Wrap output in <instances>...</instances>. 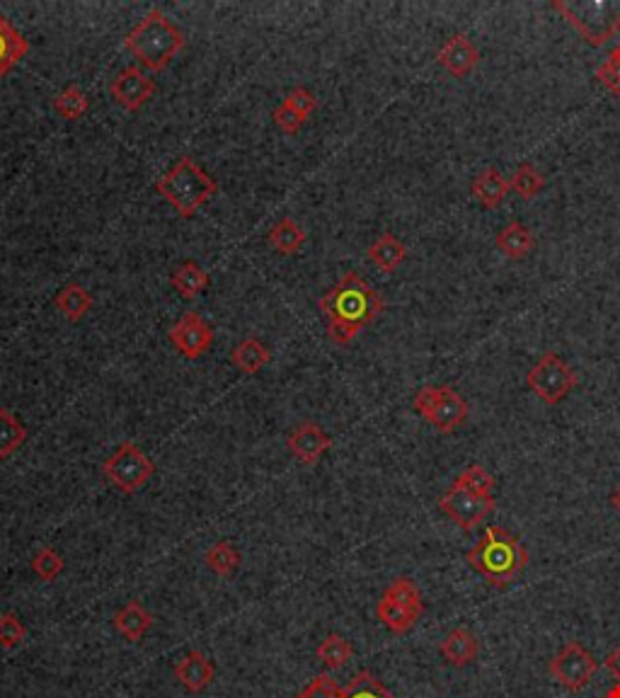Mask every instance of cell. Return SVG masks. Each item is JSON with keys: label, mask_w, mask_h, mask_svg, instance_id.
I'll use <instances>...</instances> for the list:
<instances>
[{"label": "cell", "mask_w": 620, "mask_h": 698, "mask_svg": "<svg viewBox=\"0 0 620 698\" xmlns=\"http://www.w3.org/2000/svg\"><path fill=\"white\" fill-rule=\"evenodd\" d=\"M27 628L15 614H0V648L13 650L25 640Z\"/></svg>", "instance_id": "36"}, {"label": "cell", "mask_w": 620, "mask_h": 698, "mask_svg": "<svg viewBox=\"0 0 620 698\" xmlns=\"http://www.w3.org/2000/svg\"><path fill=\"white\" fill-rule=\"evenodd\" d=\"M32 570L39 580L54 582L63 572V558L51 546H42L32 558Z\"/></svg>", "instance_id": "35"}, {"label": "cell", "mask_w": 620, "mask_h": 698, "mask_svg": "<svg viewBox=\"0 0 620 698\" xmlns=\"http://www.w3.org/2000/svg\"><path fill=\"white\" fill-rule=\"evenodd\" d=\"M30 51V42L17 32V27L0 13V80L8 76Z\"/></svg>", "instance_id": "19"}, {"label": "cell", "mask_w": 620, "mask_h": 698, "mask_svg": "<svg viewBox=\"0 0 620 698\" xmlns=\"http://www.w3.org/2000/svg\"><path fill=\"white\" fill-rule=\"evenodd\" d=\"M155 190L177 214L189 219L216 197L218 182L206 173L202 165H197V160L182 156L155 182Z\"/></svg>", "instance_id": "4"}, {"label": "cell", "mask_w": 620, "mask_h": 698, "mask_svg": "<svg viewBox=\"0 0 620 698\" xmlns=\"http://www.w3.org/2000/svg\"><path fill=\"white\" fill-rule=\"evenodd\" d=\"M124 49L148 71H163L185 49V34L163 10L153 8L126 34Z\"/></svg>", "instance_id": "3"}, {"label": "cell", "mask_w": 620, "mask_h": 698, "mask_svg": "<svg viewBox=\"0 0 620 698\" xmlns=\"http://www.w3.org/2000/svg\"><path fill=\"white\" fill-rule=\"evenodd\" d=\"M509 187L519 194L524 202H531V199H536L538 194L543 192L545 187V177L538 168H533L531 163H521L519 168L514 170L512 180H509Z\"/></svg>", "instance_id": "31"}, {"label": "cell", "mask_w": 620, "mask_h": 698, "mask_svg": "<svg viewBox=\"0 0 620 698\" xmlns=\"http://www.w3.org/2000/svg\"><path fill=\"white\" fill-rule=\"evenodd\" d=\"M436 64L453 78H465L480 64V49L468 34H453L436 54Z\"/></svg>", "instance_id": "14"}, {"label": "cell", "mask_w": 620, "mask_h": 698, "mask_svg": "<svg viewBox=\"0 0 620 698\" xmlns=\"http://www.w3.org/2000/svg\"><path fill=\"white\" fill-rule=\"evenodd\" d=\"M383 599H390V602L405 606V609L415 611L417 616L424 614L422 594H419L417 585L410 580V577H395V580L388 585L386 592H383Z\"/></svg>", "instance_id": "32"}, {"label": "cell", "mask_w": 620, "mask_h": 698, "mask_svg": "<svg viewBox=\"0 0 620 698\" xmlns=\"http://www.w3.org/2000/svg\"><path fill=\"white\" fill-rule=\"evenodd\" d=\"M608 502H611L613 512H616V514H620V485H618V488H616V490H613V492H611V500H608Z\"/></svg>", "instance_id": "42"}, {"label": "cell", "mask_w": 620, "mask_h": 698, "mask_svg": "<svg viewBox=\"0 0 620 698\" xmlns=\"http://www.w3.org/2000/svg\"><path fill=\"white\" fill-rule=\"evenodd\" d=\"M286 446L298 461L306 463V466H315L332 449V437L315 422H301L289 432Z\"/></svg>", "instance_id": "13"}, {"label": "cell", "mask_w": 620, "mask_h": 698, "mask_svg": "<svg viewBox=\"0 0 620 698\" xmlns=\"http://www.w3.org/2000/svg\"><path fill=\"white\" fill-rule=\"evenodd\" d=\"M412 408L441 434L456 432V429L468 420L470 413L468 400H465L456 388L449 386L419 388L417 396L412 398Z\"/></svg>", "instance_id": "6"}, {"label": "cell", "mask_w": 620, "mask_h": 698, "mask_svg": "<svg viewBox=\"0 0 620 698\" xmlns=\"http://www.w3.org/2000/svg\"><path fill=\"white\" fill-rule=\"evenodd\" d=\"M470 565L487 585L495 589L509 587L528 565L526 546L504 526H487L480 541L465 553Z\"/></svg>", "instance_id": "2"}, {"label": "cell", "mask_w": 620, "mask_h": 698, "mask_svg": "<svg viewBox=\"0 0 620 698\" xmlns=\"http://www.w3.org/2000/svg\"><path fill=\"white\" fill-rule=\"evenodd\" d=\"M553 8L587 39L591 47H601L620 27V3H613V0H589V3L587 0H582V3L553 0Z\"/></svg>", "instance_id": "5"}, {"label": "cell", "mask_w": 620, "mask_h": 698, "mask_svg": "<svg viewBox=\"0 0 620 698\" xmlns=\"http://www.w3.org/2000/svg\"><path fill=\"white\" fill-rule=\"evenodd\" d=\"M577 383L579 376L574 374L572 366L555 352H545L526 374V386L545 405H560L577 388Z\"/></svg>", "instance_id": "7"}, {"label": "cell", "mask_w": 620, "mask_h": 698, "mask_svg": "<svg viewBox=\"0 0 620 698\" xmlns=\"http://www.w3.org/2000/svg\"><path fill=\"white\" fill-rule=\"evenodd\" d=\"M453 483L461 485L463 490L473 492V495L492 497L497 480H495V476H492L490 471H487L485 466H480V463H473V466L465 468V471L456 480H453Z\"/></svg>", "instance_id": "33"}, {"label": "cell", "mask_w": 620, "mask_h": 698, "mask_svg": "<svg viewBox=\"0 0 620 698\" xmlns=\"http://www.w3.org/2000/svg\"><path fill=\"white\" fill-rule=\"evenodd\" d=\"M231 362L243 374H260L264 366L272 362V349L264 345L262 340H257V337H248V340L235 345L231 352Z\"/></svg>", "instance_id": "24"}, {"label": "cell", "mask_w": 620, "mask_h": 698, "mask_svg": "<svg viewBox=\"0 0 620 698\" xmlns=\"http://www.w3.org/2000/svg\"><path fill=\"white\" fill-rule=\"evenodd\" d=\"M376 614H378V621H381L383 626H386L388 631L395 633V635L410 633L419 621V616L415 614V611L405 609V606L390 602V599H383V597L376 606Z\"/></svg>", "instance_id": "26"}, {"label": "cell", "mask_w": 620, "mask_h": 698, "mask_svg": "<svg viewBox=\"0 0 620 698\" xmlns=\"http://www.w3.org/2000/svg\"><path fill=\"white\" fill-rule=\"evenodd\" d=\"M114 102L124 107L126 112H139L155 93L153 78L146 76L143 68H124L117 73V78L109 85Z\"/></svg>", "instance_id": "12"}, {"label": "cell", "mask_w": 620, "mask_h": 698, "mask_svg": "<svg viewBox=\"0 0 620 698\" xmlns=\"http://www.w3.org/2000/svg\"><path fill=\"white\" fill-rule=\"evenodd\" d=\"M54 110L59 112L66 122H78V119H83L85 114H88L90 100L78 85H68V88H63L61 93L54 97Z\"/></svg>", "instance_id": "30"}, {"label": "cell", "mask_w": 620, "mask_h": 698, "mask_svg": "<svg viewBox=\"0 0 620 698\" xmlns=\"http://www.w3.org/2000/svg\"><path fill=\"white\" fill-rule=\"evenodd\" d=\"M284 102H286V105H289L291 110H294L296 114H301V117L306 119V122H308L310 114L315 112V107H318V100H315V95L310 93L308 88H301V85L291 90V93L284 97Z\"/></svg>", "instance_id": "39"}, {"label": "cell", "mask_w": 620, "mask_h": 698, "mask_svg": "<svg viewBox=\"0 0 620 698\" xmlns=\"http://www.w3.org/2000/svg\"><path fill=\"white\" fill-rule=\"evenodd\" d=\"M155 463L151 456H146L134 442H124L117 446L109 459L102 463V476L124 495L139 492L148 480L153 478Z\"/></svg>", "instance_id": "8"}, {"label": "cell", "mask_w": 620, "mask_h": 698, "mask_svg": "<svg viewBox=\"0 0 620 698\" xmlns=\"http://www.w3.org/2000/svg\"><path fill=\"white\" fill-rule=\"evenodd\" d=\"M439 509L456 522L461 529L473 531L475 526H480L497 509L495 497H482L473 495V492L463 490L461 485L453 483L444 495L439 497Z\"/></svg>", "instance_id": "10"}, {"label": "cell", "mask_w": 620, "mask_h": 698, "mask_svg": "<svg viewBox=\"0 0 620 698\" xmlns=\"http://www.w3.org/2000/svg\"><path fill=\"white\" fill-rule=\"evenodd\" d=\"M269 245L281 255H296L306 245V231L291 216H284L269 231Z\"/></svg>", "instance_id": "25"}, {"label": "cell", "mask_w": 620, "mask_h": 698, "mask_svg": "<svg viewBox=\"0 0 620 698\" xmlns=\"http://www.w3.org/2000/svg\"><path fill=\"white\" fill-rule=\"evenodd\" d=\"M170 284H172V289L177 291V296H180V299L194 301V299H199V296H202L206 289H209L211 277H209V272H206L204 267L199 265V262L187 260L172 270Z\"/></svg>", "instance_id": "18"}, {"label": "cell", "mask_w": 620, "mask_h": 698, "mask_svg": "<svg viewBox=\"0 0 620 698\" xmlns=\"http://www.w3.org/2000/svg\"><path fill=\"white\" fill-rule=\"evenodd\" d=\"M495 245L507 260H524V257L531 255L533 248H536V236H533L531 228L524 226L521 221H512L497 233Z\"/></svg>", "instance_id": "20"}, {"label": "cell", "mask_w": 620, "mask_h": 698, "mask_svg": "<svg viewBox=\"0 0 620 698\" xmlns=\"http://www.w3.org/2000/svg\"><path fill=\"white\" fill-rule=\"evenodd\" d=\"M478 652V638H475V633L468 631V628H453V631L439 643V655L444 657L446 665L451 667L470 665V662L478 660Z\"/></svg>", "instance_id": "17"}, {"label": "cell", "mask_w": 620, "mask_h": 698, "mask_svg": "<svg viewBox=\"0 0 620 698\" xmlns=\"http://www.w3.org/2000/svg\"><path fill=\"white\" fill-rule=\"evenodd\" d=\"M320 311L327 320V335L335 345H349L366 325L383 313L386 301L357 272H347L320 299Z\"/></svg>", "instance_id": "1"}, {"label": "cell", "mask_w": 620, "mask_h": 698, "mask_svg": "<svg viewBox=\"0 0 620 698\" xmlns=\"http://www.w3.org/2000/svg\"><path fill=\"white\" fill-rule=\"evenodd\" d=\"M54 303L56 311H59L68 323H78V320H83L93 311V294H90L83 284L68 282L59 294H56Z\"/></svg>", "instance_id": "23"}, {"label": "cell", "mask_w": 620, "mask_h": 698, "mask_svg": "<svg viewBox=\"0 0 620 698\" xmlns=\"http://www.w3.org/2000/svg\"><path fill=\"white\" fill-rule=\"evenodd\" d=\"M112 626L117 628L119 635H124L131 643H139V640L153 628V614L141 606V602H126V606L112 616Z\"/></svg>", "instance_id": "22"}, {"label": "cell", "mask_w": 620, "mask_h": 698, "mask_svg": "<svg viewBox=\"0 0 620 698\" xmlns=\"http://www.w3.org/2000/svg\"><path fill=\"white\" fill-rule=\"evenodd\" d=\"M315 655H318V660L323 662L327 669H340V667L347 665L349 660H352L354 648H352V643H349L347 638H342L340 633H330L323 640V643L318 645Z\"/></svg>", "instance_id": "29"}, {"label": "cell", "mask_w": 620, "mask_h": 698, "mask_svg": "<svg viewBox=\"0 0 620 698\" xmlns=\"http://www.w3.org/2000/svg\"><path fill=\"white\" fill-rule=\"evenodd\" d=\"M296 698H344V689L330 674H318Z\"/></svg>", "instance_id": "37"}, {"label": "cell", "mask_w": 620, "mask_h": 698, "mask_svg": "<svg viewBox=\"0 0 620 698\" xmlns=\"http://www.w3.org/2000/svg\"><path fill=\"white\" fill-rule=\"evenodd\" d=\"M206 565H209V570L214 572L218 577H231L235 570L240 568V551L233 546L231 541H216L214 546L206 551Z\"/></svg>", "instance_id": "28"}, {"label": "cell", "mask_w": 620, "mask_h": 698, "mask_svg": "<svg viewBox=\"0 0 620 698\" xmlns=\"http://www.w3.org/2000/svg\"><path fill=\"white\" fill-rule=\"evenodd\" d=\"M344 698H395L381 679L373 677L371 672H359L347 686H344Z\"/></svg>", "instance_id": "34"}, {"label": "cell", "mask_w": 620, "mask_h": 698, "mask_svg": "<svg viewBox=\"0 0 620 698\" xmlns=\"http://www.w3.org/2000/svg\"><path fill=\"white\" fill-rule=\"evenodd\" d=\"M604 667L611 672V677L616 679V684H620V645L616 650H611L606 655V660H604Z\"/></svg>", "instance_id": "41"}, {"label": "cell", "mask_w": 620, "mask_h": 698, "mask_svg": "<svg viewBox=\"0 0 620 698\" xmlns=\"http://www.w3.org/2000/svg\"><path fill=\"white\" fill-rule=\"evenodd\" d=\"M27 439V429L8 408H0V459H10Z\"/></svg>", "instance_id": "27"}, {"label": "cell", "mask_w": 620, "mask_h": 698, "mask_svg": "<svg viewBox=\"0 0 620 698\" xmlns=\"http://www.w3.org/2000/svg\"><path fill=\"white\" fill-rule=\"evenodd\" d=\"M509 190H512V187H509L507 177L499 173L497 168H492V165L475 175L473 182H470V192H473L475 202H478L482 209L502 207Z\"/></svg>", "instance_id": "16"}, {"label": "cell", "mask_w": 620, "mask_h": 698, "mask_svg": "<svg viewBox=\"0 0 620 698\" xmlns=\"http://www.w3.org/2000/svg\"><path fill=\"white\" fill-rule=\"evenodd\" d=\"M601 698H620V684H616V686H611V689H608V691H606V694H604V696H601Z\"/></svg>", "instance_id": "43"}, {"label": "cell", "mask_w": 620, "mask_h": 698, "mask_svg": "<svg viewBox=\"0 0 620 698\" xmlns=\"http://www.w3.org/2000/svg\"><path fill=\"white\" fill-rule=\"evenodd\" d=\"M274 124L284 131V134H289V136H294L298 134V131L303 129V124H306V119L301 117V114H296L294 110H291L286 102H281V105L274 110Z\"/></svg>", "instance_id": "40"}, {"label": "cell", "mask_w": 620, "mask_h": 698, "mask_svg": "<svg viewBox=\"0 0 620 698\" xmlns=\"http://www.w3.org/2000/svg\"><path fill=\"white\" fill-rule=\"evenodd\" d=\"M550 677L558 682L562 689L579 694L582 689H587L594 679V674L599 672V660L591 655L589 648H584L582 643L572 640L562 648L558 655L550 660Z\"/></svg>", "instance_id": "9"}, {"label": "cell", "mask_w": 620, "mask_h": 698, "mask_svg": "<svg viewBox=\"0 0 620 698\" xmlns=\"http://www.w3.org/2000/svg\"><path fill=\"white\" fill-rule=\"evenodd\" d=\"M168 337L172 347H175L182 357L189 359V362L202 359L211 349V345H214V330H211V325L194 311H187L185 316L177 320L170 328Z\"/></svg>", "instance_id": "11"}, {"label": "cell", "mask_w": 620, "mask_h": 698, "mask_svg": "<svg viewBox=\"0 0 620 698\" xmlns=\"http://www.w3.org/2000/svg\"><path fill=\"white\" fill-rule=\"evenodd\" d=\"M214 677H216L214 665H211L209 657L199 650L187 652V655L175 665V679L185 686L187 691H192V694H199V691L209 689V686L214 684Z\"/></svg>", "instance_id": "15"}, {"label": "cell", "mask_w": 620, "mask_h": 698, "mask_svg": "<svg viewBox=\"0 0 620 698\" xmlns=\"http://www.w3.org/2000/svg\"><path fill=\"white\" fill-rule=\"evenodd\" d=\"M596 78H599L601 85H606L611 93L620 95V54L616 49L608 51L604 64L596 68Z\"/></svg>", "instance_id": "38"}, {"label": "cell", "mask_w": 620, "mask_h": 698, "mask_svg": "<svg viewBox=\"0 0 620 698\" xmlns=\"http://www.w3.org/2000/svg\"><path fill=\"white\" fill-rule=\"evenodd\" d=\"M366 257L371 260L373 267H378L381 272H395L407 257V245L393 233H381L366 250Z\"/></svg>", "instance_id": "21"}]
</instances>
